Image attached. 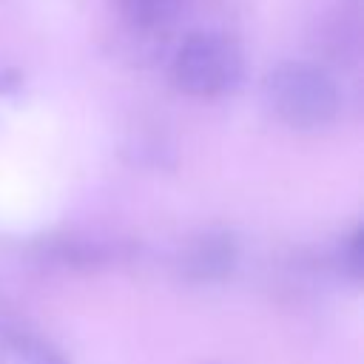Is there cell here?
I'll use <instances>...</instances> for the list:
<instances>
[{"mask_svg": "<svg viewBox=\"0 0 364 364\" xmlns=\"http://www.w3.org/2000/svg\"><path fill=\"white\" fill-rule=\"evenodd\" d=\"M239 262V245L228 230H208L196 236L179 259V273L188 282H222Z\"/></svg>", "mask_w": 364, "mask_h": 364, "instance_id": "cell-3", "label": "cell"}, {"mask_svg": "<svg viewBox=\"0 0 364 364\" xmlns=\"http://www.w3.org/2000/svg\"><path fill=\"white\" fill-rule=\"evenodd\" d=\"M0 364H71L60 347H54L40 333L0 321Z\"/></svg>", "mask_w": 364, "mask_h": 364, "instance_id": "cell-4", "label": "cell"}, {"mask_svg": "<svg viewBox=\"0 0 364 364\" xmlns=\"http://www.w3.org/2000/svg\"><path fill=\"white\" fill-rule=\"evenodd\" d=\"M185 3L188 0H119L128 26L142 34L168 31L179 20Z\"/></svg>", "mask_w": 364, "mask_h": 364, "instance_id": "cell-5", "label": "cell"}, {"mask_svg": "<svg viewBox=\"0 0 364 364\" xmlns=\"http://www.w3.org/2000/svg\"><path fill=\"white\" fill-rule=\"evenodd\" d=\"M51 256L57 262H63L65 267H77V270H94L111 262V247L100 245V242H88V239H77V242H54L51 245Z\"/></svg>", "mask_w": 364, "mask_h": 364, "instance_id": "cell-6", "label": "cell"}, {"mask_svg": "<svg viewBox=\"0 0 364 364\" xmlns=\"http://www.w3.org/2000/svg\"><path fill=\"white\" fill-rule=\"evenodd\" d=\"M245 71L242 48L219 31H193L173 54L171 77L191 97H219L239 85Z\"/></svg>", "mask_w": 364, "mask_h": 364, "instance_id": "cell-2", "label": "cell"}, {"mask_svg": "<svg viewBox=\"0 0 364 364\" xmlns=\"http://www.w3.org/2000/svg\"><path fill=\"white\" fill-rule=\"evenodd\" d=\"M264 100L273 114L299 131L327 125L338 114V85L318 63L287 60L267 71Z\"/></svg>", "mask_w": 364, "mask_h": 364, "instance_id": "cell-1", "label": "cell"}, {"mask_svg": "<svg viewBox=\"0 0 364 364\" xmlns=\"http://www.w3.org/2000/svg\"><path fill=\"white\" fill-rule=\"evenodd\" d=\"M341 267L347 270L350 279H361V270H364V230L355 228L344 245H341Z\"/></svg>", "mask_w": 364, "mask_h": 364, "instance_id": "cell-7", "label": "cell"}]
</instances>
